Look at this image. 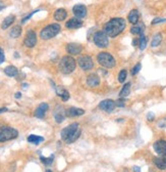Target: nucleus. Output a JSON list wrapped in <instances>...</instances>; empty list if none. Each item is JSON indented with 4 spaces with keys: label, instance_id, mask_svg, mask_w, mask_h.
<instances>
[{
    "label": "nucleus",
    "instance_id": "1",
    "mask_svg": "<svg viewBox=\"0 0 166 172\" xmlns=\"http://www.w3.org/2000/svg\"><path fill=\"white\" fill-rule=\"evenodd\" d=\"M126 23L122 18H114L105 24L104 32L108 37L114 38L118 36L120 33H122L125 29Z\"/></svg>",
    "mask_w": 166,
    "mask_h": 172
},
{
    "label": "nucleus",
    "instance_id": "2",
    "mask_svg": "<svg viewBox=\"0 0 166 172\" xmlns=\"http://www.w3.org/2000/svg\"><path fill=\"white\" fill-rule=\"evenodd\" d=\"M81 136V129L78 123H72L61 130V138L66 143L75 142Z\"/></svg>",
    "mask_w": 166,
    "mask_h": 172
},
{
    "label": "nucleus",
    "instance_id": "3",
    "mask_svg": "<svg viewBox=\"0 0 166 172\" xmlns=\"http://www.w3.org/2000/svg\"><path fill=\"white\" fill-rule=\"evenodd\" d=\"M76 67V62L71 55H65L63 56L59 62V70L62 74L68 75L75 70Z\"/></svg>",
    "mask_w": 166,
    "mask_h": 172
},
{
    "label": "nucleus",
    "instance_id": "4",
    "mask_svg": "<svg viewBox=\"0 0 166 172\" xmlns=\"http://www.w3.org/2000/svg\"><path fill=\"white\" fill-rule=\"evenodd\" d=\"M60 29H61V27H60V25L58 24H50L41 31L40 37L42 38L43 40H49L51 38L55 37L56 35L59 33Z\"/></svg>",
    "mask_w": 166,
    "mask_h": 172
},
{
    "label": "nucleus",
    "instance_id": "5",
    "mask_svg": "<svg viewBox=\"0 0 166 172\" xmlns=\"http://www.w3.org/2000/svg\"><path fill=\"white\" fill-rule=\"evenodd\" d=\"M18 136V131L17 129L9 126L0 127V142H5L17 138Z\"/></svg>",
    "mask_w": 166,
    "mask_h": 172
},
{
    "label": "nucleus",
    "instance_id": "6",
    "mask_svg": "<svg viewBox=\"0 0 166 172\" xmlns=\"http://www.w3.org/2000/svg\"><path fill=\"white\" fill-rule=\"evenodd\" d=\"M97 60L102 67H104V68H108V69L114 68L115 65H116L115 59H114V57L111 55L109 52H105V51L100 52L97 55Z\"/></svg>",
    "mask_w": 166,
    "mask_h": 172
},
{
    "label": "nucleus",
    "instance_id": "7",
    "mask_svg": "<svg viewBox=\"0 0 166 172\" xmlns=\"http://www.w3.org/2000/svg\"><path fill=\"white\" fill-rule=\"evenodd\" d=\"M93 41L95 45H97L100 48H105L109 44V40H108V36L104 31H98L96 32L93 36Z\"/></svg>",
    "mask_w": 166,
    "mask_h": 172
},
{
    "label": "nucleus",
    "instance_id": "8",
    "mask_svg": "<svg viewBox=\"0 0 166 172\" xmlns=\"http://www.w3.org/2000/svg\"><path fill=\"white\" fill-rule=\"evenodd\" d=\"M79 66L84 70V71H89V70L93 69L94 63L93 59L90 55H81L78 59Z\"/></svg>",
    "mask_w": 166,
    "mask_h": 172
},
{
    "label": "nucleus",
    "instance_id": "9",
    "mask_svg": "<svg viewBox=\"0 0 166 172\" xmlns=\"http://www.w3.org/2000/svg\"><path fill=\"white\" fill-rule=\"evenodd\" d=\"M24 44L25 47L29 48H33V47L37 44V34L34 30H29L25 34Z\"/></svg>",
    "mask_w": 166,
    "mask_h": 172
},
{
    "label": "nucleus",
    "instance_id": "10",
    "mask_svg": "<svg viewBox=\"0 0 166 172\" xmlns=\"http://www.w3.org/2000/svg\"><path fill=\"white\" fill-rule=\"evenodd\" d=\"M115 107H116L115 101L112 100H104L99 104V109H101L102 111L107 112V113L113 112L114 109H115Z\"/></svg>",
    "mask_w": 166,
    "mask_h": 172
},
{
    "label": "nucleus",
    "instance_id": "11",
    "mask_svg": "<svg viewBox=\"0 0 166 172\" xmlns=\"http://www.w3.org/2000/svg\"><path fill=\"white\" fill-rule=\"evenodd\" d=\"M153 148H154L155 152L157 153L159 156H161V157H166V141L160 139V141H155V143L153 145Z\"/></svg>",
    "mask_w": 166,
    "mask_h": 172
},
{
    "label": "nucleus",
    "instance_id": "12",
    "mask_svg": "<svg viewBox=\"0 0 166 172\" xmlns=\"http://www.w3.org/2000/svg\"><path fill=\"white\" fill-rule=\"evenodd\" d=\"M72 12L76 18H83L87 15V7L83 4H76L73 6Z\"/></svg>",
    "mask_w": 166,
    "mask_h": 172
},
{
    "label": "nucleus",
    "instance_id": "13",
    "mask_svg": "<svg viewBox=\"0 0 166 172\" xmlns=\"http://www.w3.org/2000/svg\"><path fill=\"white\" fill-rule=\"evenodd\" d=\"M83 47L81 44L78 43H69L66 45V51L71 55H78L82 52Z\"/></svg>",
    "mask_w": 166,
    "mask_h": 172
},
{
    "label": "nucleus",
    "instance_id": "14",
    "mask_svg": "<svg viewBox=\"0 0 166 172\" xmlns=\"http://www.w3.org/2000/svg\"><path fill=\"white\" fill-rule=\"evenodd\" d=\"M48 109H49L48 104H46V103L40 104L36 109V111H35V117L39 118V119H43V118L45 117V114L47 113Z\"/></svg>",
    "mask_w": 166,
    "mask_h": 172
},
{
    "label": "nucleus",
    "instance_id": "15",
    "mask_svg": "<svg viewBox=\"0 0 166 172\" xmlns=\"http://www.w3.org/2000/svg\"><path fill=\"white\" fill-rule=\"evenodd\" d=\"M82 26H83V22L79 18H71L65 24V27L68 29H71V30H75V29L81 28Z\"/></svg>",
    "mask_w": 166,
    "mask_h": 172
},
{
    "label": "nucleus",
    "instance_id": "16",
    "mask_svg": "<svg viewBox=\"0 0 166 172\" xmlns=\"http://www.w3.org/2000/svg\"><path fill=\"white\" fill-rule=\"evenodd\" d=\"M87 84L90 87H97L100 84V77L97 74H95V73L90 74L87 77Z\"/></svg>",
    "mask_w": 166,
    "mask_h": 172
},
{
    "label": "nucleus",
    "instance_id": "17",
    "mask_svg": "<svg viewBox=\"0 0 166 172\" xmlns=\"http://www.w3.org/2000/svg\"><path fill=\"white\" fill-rule=\"evenodd\" d=\"M65 116L66 117H79L85 114V111L83 109H79V108H69L65 111Z\"/></svg>",
    "mask_w": 166,
    "mask_h": 172
},
{
    "label": "nucleus",
    "instance_id": "18",
    "mask_svg": "<svg viewBox=\"0 0 166 172\" xmlns=\"http://www.w3.org/2000/svg\"><path fill=\"white\" fill-rule=\"evenodd\" d=\"M139 18H140V14L137 9H133V10L129 11V17H127V20L130 24L136 25L139 23Z\"/></svg>",
    "mask_w": 166,
    "mask_h": 172
},
{
    "label": "nucleus",
    "instance_id": "19",
    "mask_svg": "<svg viewBox=\"0 0 166 172\" xmlns=\"http://www.w3.org/2000/svg\"><path fill=\"white\" fill-rule=\"evenodd\" d=\"M154 164L155 166L160 170H165L166 169V157H156L154 158Z\"/></svg>",
    "mask_w": 166,
    "mask_h": 172
},
{
    "label": "nucleus",
    "instance_id": "20",
    "mask_svg": "<svg viewBox=\"0 0 166 172\" xmlns=\"http://www.w3.org/2000/svg\"><path fill=\"white\" fill-rule=\"evenodd\" d=\"M66 17H68V12H66L64 8H58V9H56L55 12H54V18L58 22L64 21Z\"/></svg>",
    "mask_w": 166,
    "mask_h": 172
},
{
    "label": "nucleus",
    "instance_id": "21",
    "mask_svg": "<svg viewBox=\"0 0 166 172\" xmlns=\"http://www.w3.org/2000/svg\"><path fill=\"white\" fill-rule=\"evenodd\" d=\"M144 30H145V26H144V24L142 23H138L136 24L135 26H133L130 28V33L133 34V35H141L144 33Z\"/></svg>",
    "mask_w": 166,
    "mask_h": 172
},
{
    "label": "nucleus",
    "instance_id": "22",
    "mask_svg": "<svg viewBox=\"0 0 166 172\" xmlns=\"http://www.w3.org/2000/svg\"><path fill=\"white\" fill-rule=\"evenodd\" d=\"M14 21H15V17L14 14H10V15H8V17H6L1 24V29L2 30H5V29L9 28L12 24H14Z\"/></svg>",
    "mask_w": 166,
    "mask_h": 172
},
{
    "label": "nucleus",
    "instance_id": "23",
    "mask_svg": "<svg viewBox=\"0 0 166 172\" xmlns=\"http://www.w3.org/2000/svg\"><path fill=\"white\" fill-rule=\"evenodd\" d=\"M4 73L8 77H15V76H17L18 74V70L17 67H14V66H8L4 69Z\"/></svg>",
    "mask_w": 166,
    "mask_h": 172
},
{
    "label": "nucleus",
    "instance_id": "24",
    "mask_svg": "<svg viewBox=\"0 0 166 172\" xmlns=\"http://www.w3.org/2000/svg\"><path fill=\"white\" fill-rule=\"evenodd\" d=\"M130 86H132L130 82H129V83H126V84L123 85V87L121 88V90L119 92V97L124 98V97H126L127 95L129 94V92H130Z\"/></svg>",
    "mask_w": 166,
    "mask_h": 172
},
{
    "label": "nucleus",
    "instance_id": "25",
    "mask_svg": "<svg viewBox=\"0 0 166 172\" xmlns=\"http://www.w3.org/2000/svg\"><path fill=\"white\" fill-rule=\"evenodd\" d=\"M28 141L30 143H33V145H39L42 141H44V137L39 135H35V134H31L28 137Z\"/></svg>",
    "mask_w": 166,
    "mask_h": 172
},
{
    "label": "nucleus",
    "instance_id": "26",
    "mask_svg": "<svg viewBox=\"0 0 166 172\" xmlns=\"http://www.w3.org/2000/svg\"><path fill=\"white\" fill-rule=\"evenodd\" d=\"M21 31H23L21 30V27L20 26V25H17V26H14L11 29L10 32H9V35H10L11 38H18L21 36Z\"/></svg>",
    "mask_w": 166,
    "mask_h": 172
},
{
    "label": "nucleus",
    "instance_id": "27",
    "mask_svg": "<svg viewBox=\"0 0 166 172\" xmlns=\"http://www.w3.org/2000/svg\"><path fill=\"white\" fill-rule=\"evenodd\" d=\"M161 41H162V35L160 33H158V34H156L154 38H153V40H152V42H151V46L152 47H157L160 45V43H161Z\"/></svg>",
    "mask_w": 166,
    "mask_h": 172
},
{
    "label": "nucleus",
    "instance_id": "28",
    "mask_svg": "<svg viewBox=\"0 0 166 172\" xmlns=\"http://www.w3.org/2000/svg\"><path fill=\"white\" fill-rule=\"evenodd\" d=\"M146 46H147V37L144 34H142L139 39V47L141 50H144L146 48Z\"/></svg>",
    "mask_w": 166,
    "mask_h": 172
},
{
    "label": "nucleus",
    "instance_id": "29",
    "mask_svg": "<svg viewBox=\"0 0 166 172\" xmlns=\"http://www.w3.org/2000/svg\"><path fill=\"white\" fill-rule=\"evenodd\" d=\"M40 160H41V162H42L44 165H46V166H49V165H51V164L53 163L54 155H51L49 158H45V157H43V156H41Z\"/></svg>",
    "mask_w": 166,
    "mask_h": 172
},
{
    "label": "nucleus",
    "instance_id": "30",
    "mask_svg": "<svg viewBox=\"0 0 166 172\" xmlns=\"http://www.w3.org/2000/svg\"><path fill=\"white\" fill-rule=\"evenodd\" d=\"M64 115H63L61 112H56L55 113V115H54V119H55V121L58 124H60V123H62L63 121H64Z\"/></svg>",
    "mask_w": 166,
    "mask_h": 172
},
{
    "label": "nucleus",
    "instance_id": "31",
    "mask_svg": "<svg viewBox=\"0 0 166 172\" xmlns=\"http://www.w3.org/2000/svg\"><path fill=\"white\" fill-rule=\"evenodd\" d=\"M126 75H127L126 70H121V71L119 72V74H118V82L119 83H123V82L125 81Z\"/></svg>",
    "mask_w": 166,
    "mask_h": 172
},
{
    "label": "nucleus",
    "instance_id": "32",
    "mask_svg": "<svg viewBox=\"0 0 166 172\" xmlns=\"http://www.w3.org/2000/svg\"><path fill=\"white\" fill-rule=\"evenodd\" d=\"M141 68H142V65L141 63H137V65L133 67V70H132V75H137L138 74V73L140 72V70H141Z\"/></svg>",
    "mask_w": 166,
    "mask_h": 172
},
{
    "label": "nucleus",
    "instance_id": "33",
    "mask_svg": "<svg viewBox=\"0 0 166 172\" xmlns=\"http://www.w3.org/2000/svg\"><path fill=\"white\" fill-rule=\"evenodd\" d=\"M115 104H116V107L123 108L124 106H125V100H124V98H121V97H120L118 100L115 101Z\"/></svg>",
    "mask_w": 166,
    "mask_h": 172
},
{
    "label": "nucleus",
    "instance_id": "34",
    "mask_svg": "<svg viewBox=\"0 0 166 172\" xmlns=\"http://www.w3.org/2000/svg\"><path fill=\"white\" fill-rule=\"evenodd\" d=\"M62 98V100L63 101H66V100H69V92L66 90V89H64V91L62 92V94H61V96H60Z\"/></svg>",
    "mask_w": 166,
    "mask_h": 172
},
{
    "label": "nucleus",
    "instance_id": "35",
    "mask_svg": "<svg viewBox=\"0 0 166 172\" xmlns=\"http://www.w3.org/2000/svg\"><path fill=\"white\" fill-rule=\"evenodd\" d=\"M166 21V18H156L154 20L152 21V25H156V24H159V23H163V22Z\"/></svg>",
    "mask_w": 166,
    "mask_h": 172
},
{
    "label": "nucleus",
    "instance_id": "36",
    "mask_svg": "<svg viewBox=\"0 0 166 172\" xmlns=\"http://www.w3.org/2000/svg\"><path fill=\"white\" fill-rule=\"evenodd\" d=\"M4 59H5V55H4V51H3V49L0 47V65L4 62Z\"/></svg>",
    "mask_w": 166,
    "mask_h": 172
},
{
    "label": "nucleus",
    "instance_id": "37",
    "mask_svg": "<svg viewBox=\"0 0 166 172\" xmlns=\"http://www.w3.org/2000/svg\"><path fill=\"white\" fill-rule=\"evenodd\" d=\"M38 11H39V10H36V11H33V12H31V14H29V15H27V17H25V18H24L23 20H21V24H25V22H27V21L29 20V18H31V17H32V15H33V14H35V12H38Z\"/></svg>",
    "mask_w": 166,
    "mask_h": 172
},
{
    "label": "nucleus",
    "instance_id": "38",
    "mask_svg": "<svg viewBox=\"0 0 166 172\" xmlns=\"http://www.w3.org/2000/svg\"><path fill=\"white\" fill-rule=\"evenodd\" d=\"M154 118H155V115L153 113H149L148 115H147V119H148L149 121H153L154 120Z\"/></svg>",
    "mask_w": 166,
    "mask_h": 172
},
{
    "label": "nucleus",
    "instance_id": "39",
    "mask_svg": "<svg viewBox=\"0 0 166 172\" xmlns=\"http://www.w3.org/2000/svg\"><path fill=\"white\" fill-rule=\"evenodd\" d=\"M133 46L139 45V39H133Z\"/></svg>",
    "mask_w": 166,
    "mask_h": 172
},
{
    "label": "nucleus",
    "instance_id": "40",
    "mask_svg": "<svg viewBox=\"0 0 166 172\" xmlns=\"http://www.w3.org/2000/svg\"><path fill=\"white\" fill-rule=\"evenodd\" d=\"M7 109H6V108H1V109H0V114H2V113H5V112H7Z\"/></svg>",
    "mask_w": 166,
    "mask_h": 172
},
{
    "label": "nucleus",
    "instance_id": "41",
    "mask_svg": "<svg viewBox=\"0 0 166 172\" xmlns=\"http://www.w3.org/2000/svg\"><path fill=\"white\" fill-rule=\"evenodd\" d=\"M14 96H15V98H21V92H17Z\"/></svg>",
    "mask_w": 166,
    "mask_h": 172
},
{
    "label": "nucleus",
    "instance_id": "42",
    "mask_svg": "<svg viewBox=\"0 0 166 172\" xmlns=\"http://www.w3.org/2000/svg\"><path fill=\"white\" fill-rule=\"evenodd\" d=\"M4 7H5V5H4V4H3V3H2L1 1H0V11H1V10H2V9H3V8H4Z\"/></svg>",
    "mask_w": 166,
    "mask_h": 172
},
{
    "label": "nucleus",
    "instance_id": "43",
    "mask_svg": "<svg viewBox=\"0 0 166 172\" xmlns=\"http://www.w3.org/2000/svg\"><path fill=\"white\" fill-rule=\"evenodd\" d=\"M133 171L135 172H141V170H140V167H133Z\"/></svg>",
    "mask_w": 166,
    "mask_h": 172
},
{
    "label": "nucleus",
    "instance_id": "44",
    "mask_svg": "<svg viewBox=\"0 0 166 172\" xmlns=\"http://www.w3.org/2000/svg\"><path fill=\"white\" fill-rule=\"evenodd\" d=\"M23 86H24V87H25V88H27V86H28V84H25V83H24V84H23Z\"/></svg>",
    "mask_w": 166,
    "mask_h": 172
},
{
    "label": "nucleus",
    "instance_id": "45",
    "mask_svg": "<svg viewBox=\"0 0 166 172\" xmlns=\"http://www.w3.org/2000/svg\"><path fill=\"white\" fill-rule=\"evenodd\" d=\"M46 172H52V171H51L50 169H47V170H46Z\"/></svg>",
    "mask_w": 166,
    "mask_h": 172
}]
</instances>
